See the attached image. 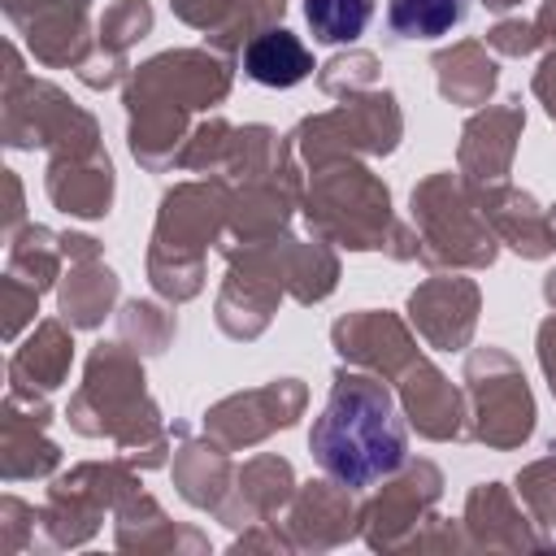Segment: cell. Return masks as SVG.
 <instances>
[{
	"label": "cell",
	"instance_id": "obj_1",
	"mask_svg": "<svg viewBox=\"0 0 556 556\" xmlns=\"http://www.w3.org/2000/svg\"><path fill=\"white\" fill-rule=\"evenodd\" d=\"M308 447L317 465L348 491H361L404 465V426L382 382L365 374H334L330 400L313 421Z\"/></svg>",
	"mask_w": 556,
	"mask_h": 556
},
{
	"label": "cell",
	"instance_id": "obj_2",
	"mask_svg": "<svg viewBox=\"0 0 556 556\" xmlns=\"http://www.w3.org/2000/svg\"><path fill=\"white\" fill-rule=\"evenodd\" d=\"M313 70L304 43L291 30H261L243 48V74L265 87H291Z\"/></svg>",
	"mask_w": 556,
	"mask_h": 556
},
{
	"label": "cell",
	"instance_id": "obj_3",
	"mask_svg": "<svg viewBox=\"0 0 556 556\" xmlns=\"http://www.w3.org/2000/svg\"><path fill=\"white\" fill-rule=\"evenodd\" d=\"M465 17V0H391L387 22L395 39H439Z\"/></svg>",
	"mask_w": 556,
	"mask_h": 556
},
{
	"label": "cell",
	"instance_id": "obj_4",
	"mask_svg": "<svg viewBox=\"0 0 556 556\" xmlns=\"http://www.w3.org/2000/svg\"><path fill=\"white\" fill-rule=\"evenodd\" d=\"M70 365V343L61 339L56 326H43L17 356H13V391L22 387H56V378L65 374Z\"/></svg>",
	"mask_w": 556,
	"mask_h": 556
},
{
	"label": "cell",
	"instance_id": "obj_5",
	"mask_svg": "<svg viewBox=\"0 0 556 556\" xmlns=\"http://www.w3.org/2000/svg\"><path fill=\"white\" fill-rule=\"evenodd\" d=\"M374 0H304V17L321 43H352L369 26Z\"/></svg>",
	"mask_w": 556,
	"mask_h": 556
}]
</instances>
